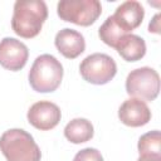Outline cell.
<instances>
[{"label":"cell","instance_id":"1","mask_svg":"<svg viewBox=\"0 0 161 161\" xmlns=\"http://www.w3.org/2000/svg\"><path fill=\"white\" fill-rule=\"evenodd\" d=\"M47 18L48 8L44 1L18 0L14 4L11 29L16 35L24 39H31L40 33Z\"/></svg>","mask_w":161,"mask_h":161},{"label":"cell","instance_id":"2","mask_svg":"<svg viewBox=\"0 0 161 161\" xmlns=\"http://www.w3.org/2000/svg\"><path fill=\"white\" fill-rule=\"evenodd\" d=\"M0 151L8 161H40L42 152L33 136L21 128L5 131L0 137Z\"/></svg>","mask_w":161,"mask_h":161},{"label":"cell","instance_id":"3","mask_svg":"<svg viewBox=\"0 0 161 161\" xmlns=\"http://www.w3.org/2000/svg\"><path fill=\"white\" fill-rule=\"evenodd\" d=\"M28 78L30 87L35 92H54L63 79V65L55 57L50 54H42L34 60Z\"/></svg>","mask_w":161,"mask_h":161},{"label":"cell","instance_id":"4","mask_svg":"<svg viewBox=\"0 0 161 161\" xmlns=\"http://www.w3.org/2000/svg\"><path fill=\"white\" fill-rule=\"evenodd\" d=\"M57 14L64 21L89 26L102 14V5L98 0H62L57 5Z\"/></svg>","mask_w":161,"mask_h":161},{"label":"cell","instance_id":"5","mask_svg":"<svg viewBox=\"0 0 161 161\" xmlns=\"http://www.w3.org/2000/svg\"><path fill=\"white\" fill-rule=\"evenodd\" d=\"M126 92L132 98L153 101L160 92V75L150 67H141L132 70L126 78Z\"/></svg>","mask_w":161,"mask_h":161},{"label":"cell","instance_id":"6","mask_svg":"<svg viewBox=\"0 0 161 161\" xmlns=\"http://www.w3.org/2000/svg\"><path fill=\"white\" fill-rule=\"evenodd\" d=\"M79 73L88 83L102 86L113 79L117 73V65L112 57L103 53H94L80 62Z\"/></svg>","mask_w":161,"mask_h":161},{"label":"cell","instance_id":"7","mask_svg":"<svg viewBox=\"0 0 161 161\" xmlns=\"http://www.w3.org/2000/svg\"><path fill=\"white\" fill-rule=\"evenodd\" d=\"M28 58L29 50L23 42L9 36L0 42V65L3 68L18 72L25 67Z\"/></svg>","mask_w":161,"mask_h":161},{"label":"cell","instance_id":"8","mask_svg":"<svg viewBox=\"0 0 161 161\" xmlns=\"http://www.w3.org/2000/svg\"><path fill=\"white\" fill-rule=\"evenodd\" d=\"M29 123L40 131L53 130L62 118V112L59 107L49 101H39L34 103L28 111Z\"/></svg>","mask_w":161,"mask_h":161},{"label":"cell","instance_id":"9","mask_svg":"<svg viewBox=\"0 0 161 161\" xmlns=\"http://www.w3.org/2000/svg\"><path fill=\"white\" fill-rule=\"evenodd\" d=\"M119 121L128 127H141L150 122L151 111L145 101L138 98L126 99L118 108Z\"/></svg>","mask_w":161,"mask_h":161},{"label":"cell","instance_id":"10","mask_svg":"<svg viewBox=\"0 0 161 161\" xmlns=\"http://www.w3.org/2000/svg\"><path fill=\"white\" fill-rule=\"evenodd\" d=\"M143 16H145L143 6L135 0H128L122 3L112 15L116 24L126 34L138 28L143 20Z\"/></svg>","mask_w":161,"mask_h":161},{"label":"cell","instance_id":"11","mask_svg":"<svg viewBox=\"0 0 161 161\" xmlns=\"http://www.w3.org/2000/svg\"><path fill=\"white\" fill-rule=\"evenodd\" d=\"M54 44L58 52L68 59H75L86 49L83 35L79 31L69 28H64L57 33Z\"/></svg>","mask_w":161,"mask_h":161},{"label":"cell","instance_id":"12","mask_svg":"<svg viewBox=\"0 0 161 161\" xmlns=\"http://www.w3.org/2000/svg\"><path fill=\"white\" fill-rule=\"evenodd\" d=\"M114 49L126 62H137L146 54V43L138 35L126 34L119 39Z\"/></svg>","mask_w":161,"mask_h":161},{"label":"cell","instance_id":"13","mask_svg":"<svg viewBox=\"0 0 161 161\" xmlns=\"http://www.w3.org/2000/svg\"><path fill=\"white\" fill-rule=\"evenodd\" d=\"M93 125L86 118H74L64 128V136L72 143L87 142L93 137Z\"/></svg>","mask_w":161,"mask_h":161},{"label":"cell","instance_id":"14","mask_svg":"<svg viewBox=\"0 0 161 161\" xmlns=\"http://www.w3.org/2000/svg\"><path fill=\"white\" fill-rule=\"evenodd\" d=\"M98 35H99L101 40H102L104 44H107L108 47L114 48L116 44L119 42V39L126 35V33L116 24V21L113 20V18H112V15H111V16H108V18L104 20V23L99 26V29H98Z\"/></svg>","mask_w":161,"mask_h":161},{"label":"cell","instance_id":"15","mask_svg":"<svg viewBox=\"0 0 161 161\" xmlns=\"http://www.w3.org/2000/svg\"><path fill=\"white\" fill-rule=\"evenodd\" d=\"M137 148L141 155H150V156H161V136L160 131H150L142 135L138 140Z\"/></svg>","mask_w":161,"mask_h":161},{"label":"cell","instance_id":"16","mask_svg":"<svg viewBox=\"0 0 161 161\" xmlns=\"http://www.w3.org/2000/svg\"><path fill=\"white\" fill-rule=\"evenodd\" d=\"M73 161H103V157L98 150L87 147V148L78 151L75 153Z\"/></svg>","mask_w":161,"mask_h":161},{"label":"cell","instance_id":"17","mask_svg":"<svg viewBox=\"0 0 161 161\" xmlns=\"http://www.w3.org/2000/svg\"><path fill=\"white\" fill-rule=\"evenodd\" d=\"M158 19H160V14H156L153 16V19L151 20L150 25H148V30L152 33H160V26H158Z\"/></svg>","mask_w":161,"mask_h":161},{"label":"cell","instance_id":"18","mask_svg":"<svg viewBox=\"0 0 161 161\" xmlns=\"http://www.w3.org/2000/svg\"><path fill=\"white\" fill-rule=\"evenodd\" d=\"M137 161H161V156H150V155H141Z\"/></svg>","mask_w":161,"mask_h":161}]
</instances>
